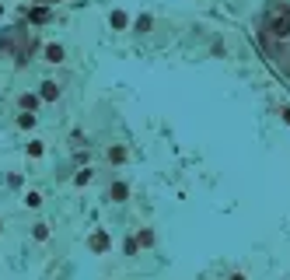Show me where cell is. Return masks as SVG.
<instances>
[{
    "label": "cell",
    "instance_id": "6da1fadb",
    "mask_svg": "<svg viewBox=\"0 0 290 280\" xmlns=\"http://www.w3.org/2000/svg\"><path fill=\"white\" fill-rule=\"evenodd\" d=\"M0 49H7L18 63H25L32 56V49H35V39H32V32H25V28H7V32L0 35Z\"/></svg>",
    "mask_w": 290,
    "mask_h": 280
},
{
    "label": "cell",
    "instance_id": "7a4b0ae2",
    "mask_svg": "<svg viewBox=\"0 0 290 280\" xmlns=\"http://www.w3.org/2000/svg\"><path fill=\"white\" fill-rule=\"evenodd\" d=\"M39 98H42V102H56V98H59V84H56V81H42Z\"/></svg>",
    "mask_w": 290,
    "mask_h": 280
},
{
    "label": "cell",
    "instance_id": "3957f363",
    "mask_svg": "<svg viewBox=\"0 0 290 280\" xmlns=\"http://www.w3.org/2000/svg\"><path fill=\"white\" fill-rule=\"evenodd\" d=\"M63 56H67V53H63L59 42H49V46H46V63H63Z\"/></svg>",
    "mask_w": 290,
    "mask_h": 280
},
{
    "label": "cell",
    "instance_id": "277c9868",
    "mask_svg": "<svg viewBox=\"0 0 290 280\" xmlns=\"http://www.w3.org/2000/svg\"><path fill=\"white\" fill-rule=\"evenodd\" d=\"M109 196H112V200H116V203H122V200H126V196H130V186H126V182H112V189H109Z\"/></svg>",
    "mask_w": 290,
    "mask_h": 280
},
{
    "label": "cell",
    "instance_id": "5b68a950",
    "mask_svg": "<svg viewBox=\"0 0 290 280\" xmlns=\"http://www.w3.org/2000/svg\"><path fill=\"white\" fill-rule=\"evenodd\" d=\"M18 105L25 109V112H35V109H39V95H21Z\"/></svg>",
    "mask_w": 290,
    "mask_h": 280
},
{
    "label": "cell",
    "instance_id": "8992f818",
    "mask_svg": "<svg viewBox=\"0 0 290 280\" xmlns=\"http://www.w3.org/2000/svg\"><path fill=\"white\" fill-rule=\"evenodd\" d=\"M88 245H91L95 252H105V249H109V238H105V235L98 231V235H91V242H88Z\"/></svg>",
    "mask_w": 290,
    "mask_h": 280
},
{
    "label": "cell",
    "instance_id": "52a82bcc",
    "mask_svg": "<svg viewBox=\"0 0 290 280\" xmlns=\"http://www.w3.org/2000/svg\"><path fill=\"white\" fill-rule=\"evenodd\" d=\"M18 126H21V130H32V126H35V112H25V109H21Z\"/></svg>",
    "mask_w": 290,
    "mask_h": 280
},
{
    "label": "cell",
    "instance_id": "ba28073f",
    "mask_svg": "<svg viewBox=\"0 0 290 280\" xmlns=\"http://www.w3.org/2000/svg\"><path fill=\"white\" fill-rule=\"evenodd\" d=\"M109 161L112 165H122L126 161V147H109Z\"/></svg>",
    "mask_w": 290,
    "mask_h": 280
},
{
    "label": "cell",
    "instance_id": "9c48e42d",
    "mask_svg": "<svg viewBox=\"0 0 290 280\" xmlns=\"http://www.w3.org/2000/svg\"><path fill=\"white\" fill-rule=\"evenodd\" d=\"M112 28H126V25H130V18H126V14H122V11H112Z\"/></svg>",
    "mask_w": 290,
    "mask_h": 280
},
{
    "label": "cell",
    "instance_id": "30bf717a",
    "mask_svg": "<svg viewBox=\"0 0 290 280\" xmlns=\"http://www.w3.org/2000/svg\"><path fill=\"white\" fill-rule=\"evenodd\" d=\"M91 179H95V172H91V168H84V172H77V175H74V182H77V186H88Z\"/></svg>",
    "mask_w": 290,
    "mask_h": 280
},
{
    "label": "cell",
    "instance_id": "8fae6325",
    "mask_svg": "<svg viewBox=\"0 0 290 280\" xmlns=\"http://www.w3.org/2000/svg\"><path fill=\"white\" fill-rule=\"evenodd\" d=\"M28 18L32 21H49V11H46V7H35V11H28Z\"/></svg>",
    "mask_w": 290,
    "mask_h": 280
},
{
    "label": "cell",
    "instance_id": "7c38bea8",
    "mask_svg": "<svg viewBox=\"0 0 290 280\" xmlns=\"http://www.w3.org/2000/svg\"><path fill=\"white\" fill-rule=\"evenodd\" d=\"M136 242H140V245H154V231H140Z\"/></svg>",
    "mask_w": 290,
    "mask_h": 280
},
{
    "label": "cell",
    "instance_id": "4fadbf2b",
    "mask_svg": "<svg viewBox=\"0 0 290 280\" xmlns=\"http://www.w3.org/2000/svg\"><path fill=\"white\" fill-rule=\"evenodd\" d=\"M35 238H39V242L49 238V224H35Z\"/></svg>",
    "mask_w": 290,
    "mask_h": 280
},
{
    "label": "cell",
    "instance_id": "5bb4252c",
    "mask_svg": "<svg viewBox=\"0 0 290 280\" xmlns=\"http://www.w3.org/2000/svg\"><path fill=\"white\" fill-rule=\"evenodd\" d=\"M25 207H42V196L39 193H28V196H25Z\"/></svg>",
    "mask_w": 290,
    "mask_h": 280
},
{
    "label": "cell",
    "instance_id": "9a60e30c",
    "mask_svg": "<svg viewBox=\"0 0 290 280\" xmlns=\"http://www.w3.org/2000/svg\"><path fill=\"white\" fill-rule=\"evenodd\" d=\"M28 154H32V158H39V154H42V144H39V140H32V144H28Z\"/></svg>",
    "mask_w": 290,
    "mask_h": 280
},
{
    "label": "cell",
    "instance_id": "2e32d148",
    "mask_svg": "<svg viewBox=\"0 0 290 280\" xmlns=\"http://www.w3.org/2000/svg\"><path fill=\"white\" fill-rule=\"evenodd\" d=\"M136 249H140V242H136V238L126 242V256H136Z\"/></svg>",
    "mask_w": 290,
    "mask_h": 280
},
{
    "label": "cell",
    "instance_id": "e0dca14e",
    "mask_svg": "<svg viewBox=\"0 0 290 280\" xmlns=\"http://www.w3.org/2000/svg\"><path fill=\"white\" fill-rule=\"evenodd\" d=\"M283 119H287V123H290V109H283Z\"/></svg>",
    "mask_w": 290,
    "mask_h": 280
},
{
    "label": "cell",
    "instance_id": "ac0fdd59",
    "mask_svg": "<svg viewBox=\"0 0 290 280\" xmlns=\"http://www.w3.org/2000/svg\"><path fill=\"white\" fill-rule=\"evenodd\" d=\"M231 280H245V277H241V273H234V277H231Z\"/></svg>",
    "mask_w": 290,
    "mask_h": 280
},
{
    "label": "cell",
    "instance_id": "d6986e66",
    "mask_svg": "<svg viewBox=\"0 0 290 280\" xmlns=\"http://www.w3.org/2000/svg\"><path fill=\"white\" fill-rule=\"evenodd\" d=\"M39 4H56V0H39Z\"/></svg>",
    "mask_w": 290,
    "mask_h": 280
},
{
    "label": "cell",
    "instance_id": "ffe728a7",
    "mask_svg": "<svg viewBox=\"0 0 290 280\" xmlns=\"http://www.w3.org/2000/svg\"><path fill=\"white\" fill-rule=\"evenodd\" d=\"M0 14H4V4H0Z\"/></svg>",
    "mask_w": 290,
    "mask_h": 280
}]
</instances>
